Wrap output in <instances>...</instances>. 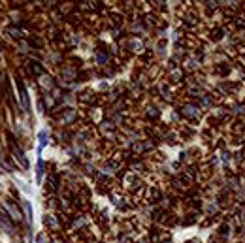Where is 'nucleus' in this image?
I'll list each match as a JSON object with an SVG mask.
<instances>
[{
    "instance_id": "nucleus-1",
    "label": "nucleus",
    "mask_w": 245,
    "mask_h": 243,
    "mask_svg": "<svg viewBox=\"0 0 245 243\" xmlns=\"http://www.w3.org/2000/svg\"><path fill=\"white\" fill-rule=\"evenodd\" d=\"M17 87H19V92H21V100H23V104H25V108L28 109V96H26V91H25V87H23V83H21V81H17Z\"/></svg>"
},
{
    "instance_id": "nucleus-2",
    "label": "nucleus",
    "mask_w": 245,
    "mask_h": 243,
    "mask_svg": "<svg viewBox=\"0 0 245 243\" xmlns=\"http://www.w3.org/2000/svg\"><path fill=\"white\" fill-rule=\"evenodd\" d=\"M36 174H38V181H42V174H43V170H42V158L38 160V168H36Z\"/></svg>"
}]
</instances>
